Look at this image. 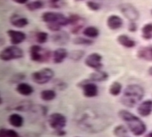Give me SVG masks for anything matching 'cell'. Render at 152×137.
I'll list each match as a JSON object with an SVG mask.
<instances>
[{
    "mask_svg": "<svg viewBox=\"0 0 152 137\" xmlns=\"http://www.w3.org/2000/svg\"><path fill=\"white\" fill-rule=\"evenodd\" d=\"M120 12L130 22H135L140 17V14L136 8L130 3H123L119 6Z\"/></svg>",
    "mask_w": 152,
    "mask_h": 137,
    "instance_id": "52a82bcc",
    "label": "cell"
},
{
    "mask_svg": "<svg viewBox=\"0 0 152 137\" xmlns=\"http://www.w3.org/2000/svg\"><path fill=\"white\" fill-rule=\"evenodd\" d=\"M75 137H78V136H75Z\"/></svg>",
    "mask_w": 152,
    "mask_h": 137,
    "instance_id": "60d3db41",
    "label": "cell"
},
{
    "mask_svg": "<svg viewBox=\"0 0 152 137\" xmlns=\"http://www.w3.org/2000/svg\"><path fill=\"white\" fill-rule=\"evenodd\" d=\"M13 2H15L17 4H20V5H24V4H27L28 2V0H12Z\"/></svg>",
    "mask_w": 152,
    "mask_h": 137,
    "instance_id": "d590c367",
    "label": "cell"
},
{
    "mask_svg": "<svg viewBox=\"0 0 152 137\" xmlns=\"http://www.w3.org/2000/svg\"><path fill=\"white\" fill-rule=\"evenodd\" d=\"M122 87H123V86H122V84L120 83L117 82V81H115L110 86V94L113 96H119L122 92Z\"/></svg>",
    "mask_w": 152,
    "mask_h": 137,
    "instance_id": "d4e9b609",
    "label": "cell"
},
{
    "mask_svg": "<svg viewBox=\"0 0 152 137\" xmlns=\"http://www.w3.org/2000/svg\"><path fill=\"white\" fill-rule=\"evenodd\" d=\"M56 97V93L53 89H45L40 93L41 99L45 101H50L55 99Z\"/></svg>",
    "mask_w": 152,
    "mask_h": 137,
    "instance_id": "cb8c5ba5",
    "label": "cell"
},
{
    "mask_svg": "<svg viewBox=\"0 0 152 137\" xmlns=\"http://www.w3.org/2000/svg\"><path fill=\"white\" fill-rule=\"evenodd\" d=\"M118 116L119 118L126 122L128 126V129L134 136H140L145 133L147 130V126L138 117L126 110H119Z\"/></svg>",
    "mask_w": 152,
    "mask_h": 137,
    "instance_id": "6da1fadb",
    "label": "cell"
},
{
    "mask_svg": "<svg viewBox=\"0 0 152 137\" xmlns=\"http://www.w3.org/2000/svg\"><path fill=\"white\" fill-rule=\"evenodd\" d=\"M7 34L10 38V42L12 45L17 46L21 44V43L26 40V34L22 31L15 30H9L7 31Z\"/></svg>",
    "mask_w": 152,
    "mask_h": 137,
    "instance_id": "8fae6325",
    "label": "cell"
},
{
    "mask_svg": "<svg viewBox=\"0 0 152 137\" xmlns=\"http://www.w3.org/2000/svg\"><path fill=\"white\" fill-rule=\"evenodd\" d=\"M48 123L53 130L58 131L65 128L67 123V119L62 114L53 113L49 116Z\"/></svg>",
    "mask_w": 152,
    "mask_h": 137,
    "instance_id": "ba28073f",
    "label": "cell"
},
{
    "mask_svg": "<svg viewBox=\"0 0 152 137\" xmlns=\"http://www.w3.org/2000/svg\"><path fill=\"white\" fill-rule=\"evenodd\" d=\"M82 91L84 96L87 98H93L98 95V87L94 82L90 80H86L79 84Z\"/></svg>",
    "mask_w": 152,
    "mask_h": 137,
    "instance_id": "30bf717a",
    "label": "cell"
},
{
    "mask_svg": "<svg viewBox=\"0 0 152 137\" xmlns=\"http://www.w3.org/2000/svg\"><path fill=\"white\" fill-rule=\"evenodd\" d=\"M50 2H51V3L56 4V3H58V2H59L60 0H50Z\"/></svg>",
    "mask_w": 152,
    "mask_h": 137,
    "instance_id": "8d00e7d4",
    "label": "cell"
},
{
    "mask_svg": "<svg viewBox=\"0 0 152 137\" xmlns=\"http://www.w3.org/2000/svg\"><path fill=\"white\" fill-rule=\"evenodd\" d=\"M137 56L141 59L148 61V62H152V46H142L139 48L137 51Z\"/></svg>",
    "mask_w": 152,
    "mask_h": 137,
    "instance_id": "2e32d148",
    "label": "cell"
},
{
    "mask_svg": "<svg viewBox=\"0 0 152 137\" xmlns=\"http://www.w3.org/2000/svg\"><path fill=\"white\" fill-rule=\"evenodd\" d=\"M9 122L12 127L15 128H19L22 127L24 124V118L21 115L17 113H13L9 115Z\"/></svg>",
    "mask_w": 152,
    "mask_h": 137,
    "instance_id": "44dd1931",
    "label": "cell"
},
{
    "mask_svg": "<svg viewBox=\"0 0 152 137\" xmlns=\"http://www.w3.org/2000/svg\"><path fill=\"white\" fill-rule=\"evenodd\" d=\"M142 37L145 40H151L152 38V24H147L142 29Z\"/></svg>",
    "mask_w": 152,
    "mask_h": 137,
    "instance_id": "484cf974",
    "label": "cell"
},
{
    "mask_svg": "<svg viewBox=\"0 0 152 137\" xmlns=\"http://www.w3.org/2000/svg\"><path fill=\"white\" fill-rule=\"evenodd\" d=\"M107 27L110 30H116L121 28L123 25V19L119 16L116 15V14H113L108 17L107 21Z\"/></svg>",
    "mask_w": 152,
    "mask_h": 137,
    "instance_id": "9a60e30c",
    "label": "cell"
},
{
    "mask_svg": "<svg viewBox=\"0 0 152 137\" xmlns=\"http://www.w3.org/2000/svg\"><path fill=\"white\" fill-rule=\"evenodd\" d=\"M43 5V2H40V1H33V2L27 3L26 7L29 11H36L41 9Z\"/></svg>",
    "mask_w": 152,
    "mask_h": 137,
    "instance_id": "f546056e",
    "label": "cell"
},
{
    "mask_svg": "<svg viewBox=\"0 0 152 137\" xmlns=\"http://www.w3.org/2000/svg\"><path fill=\"white\" fill-rule=\"evenodd\" d=\"M0 137H21L15 130L11 129H1Z\"/></svg>",
    "mask_w": 152,
    "mask_h": 137,
    "instance_id": "83f0119b",
    "label": "cell"
},
{
    "mask_svg": "<svg viewBox=\"0 0 152 137\" xmlns=\"http://www.w3.org/2000/svg\"><path fill=\"white\" fill-rule=\"evenodd\" d=\"M148 74H150L151 76H152V67H151L148 70Z\"/></svg>",
    "mask_w": 152,
    "mask_h": 137,
    "instance_id": "74e56055",
    "label": "cell"
},
{
    "mask_svg": "<svg viewBox=\"0 0 152 137\" xmlns=\"http://www.w3.org/2000/svg\"><path fill=\"white\" fill-rule=\"evenodd\" d=\"M126 137H127V136H126Z\"/></svg>",
    "mask_w": 152,
    "mask_h": 137,
    "instance_id": "b9f144b4",
    "label": "cell"
},
{
    "mask_svg": "<svg viewBox=\"0 0 152 137\" xmlns=\"http://www.w3.org/2000/svg\"><path fill=\"white\" fill-rule=\"evenodd\" d=\"M23 55L24 52L21 48H19L17 46L12 45L10 46L5 47L2 50L0 53V58L2 61L9 62V61L21 58Z\"/></svg>",
    "mask_w": 152,
    "mask_h": 137,
    "instance_id": "5b68a950",
    "label": "cell"
},
{
    "mask_svg": "<svg viewBox=\"0 0 152 137\" xmlns=\"http://www.w3.org/2000/svg\"><path fill=\"white\" fill-rule=\"evenodd\" d=\"M10 22L12 25L18 28H25L29 23L28 18L22 17V16H19L18 14L12 15L10 19Z\"/></svg>",
    "mask_w": 152,
    "mask_h": 137,
    "instance_id": "e0dca14e",
    "label": "cell"
},
{
    "mask_svg": "<svg viewBox=\"0 0 152 137\" xmlns=\"http://www.w3.org/2000/svg\"><path fill=\"white\" fill-rule=\"evenodd\" d=\"M71 55L72 58H73L75 60H78V59L81 58V57L83 56L84 52L80 51V50H77V51H74L73 52H72Z\"/></svg>",
    "mask_w": 152,
    "mask_h": 137,
    "instance_id": "d6a6232c",
    "label": "cell"
},
{
    "mask_svg": "<svg viewBox=\"0 0 152 137\" xmlns=\"http://www.w3.org/2000/svg\"><path fill=\"white\" fill-rule=\"evenodd\" d=\"M87 6L88 9L92 11H98L100 9V5L98 2H93V1H88L87 2Z\"/></svg>",
    "mask_w": 152,
    "mask_h": 137,
    "instance_id": "1f68e13d",
    "label": "cell"
},
{
    "mask_svg": "<svg viewBox=\"0 0 152 137\" xmlns=\"http://www.w3.org/2000/svg\"><path fill=\"white\" fill-rule=\"evenodd\" d=\"M54 77V71L51 68L45 67L34 72L31 75L32 80L37 84H46Z\"/></svg>",
    "mask_w": 152,
    "mask_h": 137,
    "instance_id": "8992f818",
    "label": "cell"
},
{
    "mask_svg": "<svg viewBox=\"0 0 152 137\" xmlns=\"http://www.w3.org/2000/svg\"><path fill=\"white\" fill-rule=\"evenodd\" d=\"M56 134L58 136H66V132L64 131V130H58V131H56Z\"/></svg>",
    "mask_w": 152,
    "mask_h": 137,
    "instance_id": "e575fe53",
    "label": "cell"
},
{
    "mask_svg": "<svg viewBox=\"0 0 152 137\" xmlns=\"http://www.w3.org/2000/svg\"><path fill=\"white\" fill-rule=\"evenodd\" d=\"M42 21L47 24L52 30H59L63 26L69 25L70 20L63 14L55 12H46L41 16Z\"/></svg>",
    "mask_w": 152,
    "mask_h": 137,
    "instance_id": "3957f363",
    "label": "cell"
},
{
    "mask_svg": "<svg viewBox=\"0 0 152 137\" xmlns=\"http://www.w3.org/2000/svg\"><path fill=\"white\" fill-rule=\"evenodd\" d=\"M151 14H152V10H151Z\"/></svg>",
    "mask_w": 152,
    "mask_h": 137,
    "instance_id": "ab89813d",
    "label": "cell"
},
{
    "mask_svg": "<svg viewBox=\"0 0 152 137\" xmlns=\"http://www.w3.org/2000/svg\"><path fill=\"white\" fill-rule=\"evenodd\" d=\"M102 58L101 55L97 52H94L86 57L85 63L88 67L94 69L95 70H101L103 67Z\"/></svg>",
    "mask_w": 152,
    "mask_h": 137,
    "instance_id": "9c48e42d",
    "label": "cell"
},
{
    "mask_svg": "<svg viewBox=\"0 0 152 137\" xmlns=\"http://www.w3.org/2000/svg\"><path fill=\"white\" fill-rule=\"evenodd\" d=\"M73 43L75 45H86V46H90L94 43V41L91 39L84 37H77L73 40Z\"/></svg>",
    "mask_w": 152,
    "mask_h": 137,
    "instance_id": "f1b7e54d",
    "label": "cell"
},
{
    "mask_svg": "<svg viewBox=\"0 0 152 137\" xmlns=\"http://www.w3.org/2000/svg\"><path fill=\"white\" fill-rule=\"evenodd\" d=\"M69 40H70V36L65 31L59 30L58 32H56L52 36V41L59 46L66 45V43H69Z\"/></svg>",
    "mask_w": 152,
    "mask_h": 137,
    "instance_id": "5bb4252c",
    "label": "cell"
},
{
    "mask_svg": "<svg viewBox=\"0 0 152 137\" xmlns=\"http://www.w3.org/2000/svg\"><path fill=\"white\" fill-rule=\"evenodd\" d=\"M113 134L116 137H126L128 134V129L123 125H119L114 128Z\"/></svg>",
    "mask_w": 152,
    "mask_h": 137,
    "instance_id": "4316f807",
    "label": "cell"
},
{
    "mask_svg": "<svg viewBox=\"0 0 152 137\" xmlns=\"http://www.w3.org/2000/svg\"><path fill=\"white\" fill-rule=\"evenodd\" d=\"M68 57V51L65 48H59L53 52V62L56 64H60L64 62Z\"/></svg>",
    "mask_w": 152,
    "mask_h": 137,
    "instance_id": "ffe728a7",
    "label": "cell"
},
{
    "mask_svg": "<svg viewBox=\"0 0 152 137\" xmlns=\"http://www.w3.org/2000/svg\"><path fill=\"white\" fill-rule=\"evenodd\" d=\"M30 56L34 62L43 63L50 60L51 52L50 50L40 46V45H34L30 48Z\"/></svg>",
    "mask_w": 152,
    "mask_h": 137,
    "instance_id": "277c9868",
    "label": "cell"
},
{
    "mask_svg": "<svg viewBox=\"0 0 152 137\" xmlns=\"http://www.w3.org/2000/svg\"><path fill=\"white\" fill-rule=\"evenodd\" d=\"M16 91L21 96H29L34 93V88L27 83H19L16 87Z\"/></svg>",
    "mask_w": 152,
    "mask_h": 137,
    "instance_id": "ac0fdd59",
    "label": "cell"
},
{
    "mask_svg": "<svg viewBox=\"0 0 152 137\" xmlns=\"http://www.w3.org/2000/svg\"><path fill=\"white\" fill-rule=\"evenodd\" d=\"M145 137H152V132L150 133H148V135L145 136Z\"/></svg>",
    "mask_w": 152,
    "mask_h": 137,
    "instance_id": "f35d334b",
    "label": "cell"
},
{
    "mask_svg": "<svg viewBox=\"0 0 152 137\" xmlns=\"http://www.w3.org/2000/svg\"><path fill=\"white\" fill-rule=\"evenodd\" d=\"M48 40V33L46 32H37L36 33V41L39 44H43Z\"/></svg>",
    "mask_w": 152,
    "mask_h": 137,
    "instance_id": "4dcf8cb0",
    "label": "cell"
},
{
    "mask_svg": "<svg viewBox=\"0 0 152 137\" xmlns=\"http://www.w3.org/2000/svg\"><path fill=\"white\" fill-rule=\"evenodd\" d=\"M70 20V24L72 27L71 28V31L72 33H78L81 29L83 28L84 20L78 14H72L69 17Z\"/></svg>",
    "mask_w": 152,
    "mask_h": 137,
    "instance_id": "7c38bea8",
    "label": "cell"
},
{
    "mask_svg": "<svg viewBox=\"0 0 152 137\" xmlns=\"http://www.w3.org/2000/svg\"><path fill=\"white\" fill-rule=\"evenodd\" d=\"M145 96L143 87L138 84H131L126 86L120 99V102L127 108H134L140 102Z\"/></svg>",
    "mask_w": 152,
    "mask_h": 137,
    "instance_id": "7a4b0ae2",
    "label": "cell"
},
{
    "mask_svg": "<svg viewBox=\"0 0 152 137\" xmlns=\"http://www.w3.org/2000/svg\"><path fill=\"white\" fill-rule=\"evenodd\" d=\"M137 112L141 117H148L152 113V100L142 101L137 108Z\"/></svg>",
    "mask_w": 152,
    "mask_h": 137,
    "instance_id": "4fadbf2b",
    "label": "cell"
},
{
    "mask_svg": "<svg viewBox=\"0 0 152 137\" xmlns=\"http://www.w3.org/2000/svg\"><path fill=\"white\" fill-rule=\"evenodd\" d=\"M117 42L119 44L123 46L126 47V48L131 49L135 46L136 43L134 40H132L129 36L125 34H121L118 36L117 37Z\"/></svg>",
    "mask_w": 152,
    "mask_h": 137,
    "instance_id": "d6986e66",
    "label": "cell"
},
{
    "mask_svg": "<svg viewBox=\"0 0 152 137\" xmlns=\"http://www.w3.org/2000/svg\"><path fill=\"white\" fill-rule=\"evenodd\" d=\"M83 33L87 38L89 39H94L97 38L100 34V30L97 28H95L94 26H89L87 27L83 31Z\"/></svg>",
    "mask_w": 152,
    "mask_h": 137,
    "instance_id": "603a6c76",
    "label": "cell"
},
{
    "mask_svg": "<svg viewBox=\"0 0 152 137\" xmlns=\"http://www.w3.org/2000/svg\"><path fill=\"white\" fill-rule=\"evenodd\" d=\"M128 29L130 32H135L137 30V25L135 22H130Z\"/></svg>",
    "mask_w": 152,
    "mask_h": 137,
    "instance_id": "836d02e7",
    "label": "cell"
},
{
    "mask_svg": "<svg viewBox=\"0 0 152 137\" xmlns=\"http://www.w3.org/2000/svg\"><path fill=\"white\" fill-rule=\"evenodd\" d=\"M108 74L105 71H102L101 70H95L94 72L92 73L90 75L89 80L92 82H102L108 79Z\"/></svg>",
    "mask_w": 152,
    "mask_h": 137,
    "instance_id": "7402d4cb",
    "label": "cell"
}]
</instances>
